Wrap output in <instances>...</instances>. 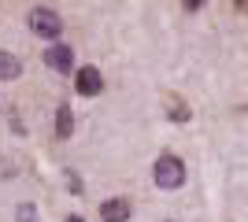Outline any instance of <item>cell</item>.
Segmentation results:
<instances>
[{
  "mask_svg": "<svg viewBox=\"0 0 248 222\" xmlns=\"http://www.w3.org/2000/svg\"><path fill=\"white\" fill-rule=\"evenodd\" d=\"M152 178L159 189H182L186 185V163L178 156H159L152 167Z\"/></svg>",
  "mask_w": 248,
  "mask_h": 222,
  "instance_id": "1",
  "label": "cell"
},
{
  "mask_svg": "<svg viewBox=\"0 0 248 222\" xmlns=\"http://www.w3.org/2000/svg\"><path fill=\"white\" fill-rule=\"evenodd\" d=\"M30 30L37 33V37H45V41H56L63 33V19L52 8H33L30 11Z\"/></svg>",
  "mask_w": 248,
  "mask_h": 222,
  "instance_id": "2",
  "label": "cell"
},
{
  "mask_svg": "<svg viewBox=\"0 0 248 222\" xmlns=\"http://www.w3.org/2000/svg\"><path fill=\"white\" fill-rule=\"evenodd\" d=\"M130 215H134V204L126 196H111L100 204V222H130Z\"/></svg>",
  "mask_w": 248,
  "mask_h": 222,
  "instance_id": "3",
  "label": "cell"
},
{
  "mask_svg": "<svg viewBox=\"0 0 248 222\" xmlns=\"http://www.w3.org/2000/svg\"><path fill=\"white\" fill-rule=\"evenodd\" d=\"M45 63H48L52 71H60V74H71V67H74L71 44H52L48 52H45Z\"/></svg>",
  "mask_w": 248,
  "mask_h": 222,
  "instance_id": "4",
  "label": "cell"
},
{
  "mask_svg": "<svg viewBox=\"0 0 248 222\" xmlns=\"http://www.w3.org/2000/svg\"><path fill=\"white\" fill-rule=\"evenodd\" d=\"M74 85H78V93H82V96H96L104 89V78H100L96 67H82V71L74 74Z\"/></svg>",
  "mask_w": 248,
  "mask_h": 222,
  "instance_id": "5",
  "label": "cell"
},
{
  "mask_svg": "<svg viewBox=\"0 0 248 222\" xmlns=\"http://www.w3.org/2000/svg\"><path fill=\"white\" fill-rule=\"evenodd\" d=\"M22 74V63H19V56H11L0 48V82H11V78H19Z\"/></svg>",
  "mask_w": 248,
  "mask_h": 222,
  "instance_id": "6",
  "label": "cell"
},
{
  "mask_svg": "<svg viewBox=\"0 0 248 222\" xmlns=\"http://www.w3.org/2000/svg\"><path fill=\"white\" fill-rule=\"evenodd\" d=\"M74 130V115H71V104H60V111H56V137L67 141Z\"/></svg>",
  "mask_w": 248,
  "mask_h": 222,
  "instance_id": "7",
  "label": "cell"
},
{
  "mask_svg": "<svg viewBox=\"0 0 248 222\" xmlns=\"http://www.w3.org/2000/svg\"><path fill=\"white\" fill-rule=\"evenodd\" d=\"M19 222H37V215H33V204H19Z\"/></svg>",
  "mask_w": 248,
  "mask_h": 222,
  "instance_id": "8",
  "label": "cell"
},
{
  "mask_svg": "<svg viewBox=\"0 0 248 222\" xmlns=\"http://www.w3.org/2000/svg\"><path fill=\"white\" fill-rule=\"evenodd\" d=\"M182 4H186L189 11H197V8H204V0H182Z\"/></svg>",
  "mask_w": 248,
  "mask_h": 222,
  "instance_id": "9",
  "label": "cell"
},
{
  "mask_svg": "<svg viewBox=\"0 0 248 222\" xmlns=\"http://www.w3.org/2000/svg\"><path fill=\"white\" fill-rule=\"evenodd\" d=\"M67 222H82V219H78V215H71V219H67Z\"/></svg>",
  "mask_w": 248,
  "mask_h": 222,
  "instance_id": "10",
  "label": "cell"
},
{
  "mask_svg": "<svg viewBox=\"0 0 248 222\" xmlns=\"http://www.w3.org/2000/svg\"><path fill=\"white\" fill-rule=\"evenodd\" d=\"M241 4H245V8H248V0H241Z\"/></svg>",
  "mask_w": 248,
  "mask_h": 222,
  "instance_id": "11",
  "label": "cell"
}]
</instances>
